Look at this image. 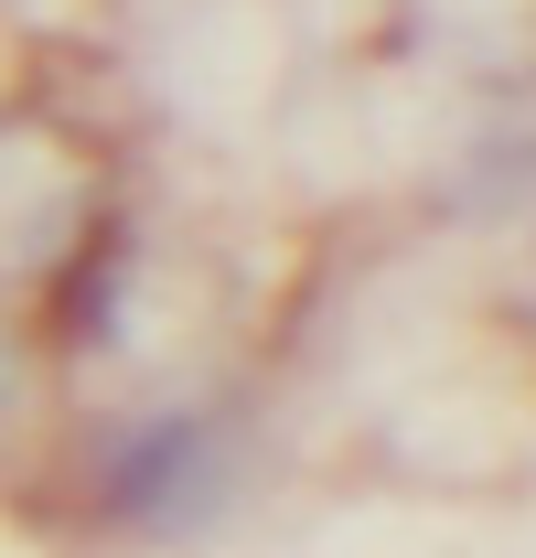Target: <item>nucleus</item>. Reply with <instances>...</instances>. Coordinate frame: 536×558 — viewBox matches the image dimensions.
I'll list each match as a JSON object with an SVG mask.
<instances>
[{"label": "nucleus", "instance_id": "1", "mask_svg": "<svg viewBox=\"0 0 536 558\" xmlns=\"http://www.w3.org/2000/svg\"><path fill=\"white\" fill-rule=\"evenodd\" d=\"M0 418H11V354H0Z\"/></svg>", "mask_w": 536, "mask_h": 558}]
</instances>
